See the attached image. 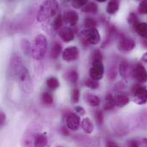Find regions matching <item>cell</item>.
Instances as JSON below:
<instances>
[{"instance_id":"obj_10","label":"cell","mask_w":147,"mask_h":147,"mask_svg":"<svg viewBox=\"0 0 147 147\" xmlns=\"http://www.w3.org/2000/svg\"><path fill=\"white\" fill-rule=\"evenodd\" d=\"M117 46H118L119 51L121 52H130L135 48L136 43L134 39L132 38L122 36L119 39Z\"/></svg>"},{"instance_id":"obj_2","label":"cell","mask_w":147,"mask_h":147,"mask_svg":"<svg viewBox=\"0 0 147 147\" xmlns=\"http://www.w3.org/2000/svg\"><path fill=\"white\" fill-rule=\"evenodd\" d=\"M48 50V41L46 37L44 34H38L32 44L31 49V56L32 57L36 60L40 61L42 60Z\"/></svg>"},{"instance_id":"obj_43","label":"cell","mask_w":147,"mask_h":147,"mask_svg":"<svg viewBox=\"0 0 147 147\" xmlns=\"http://www.w3.org/2000/svg\"><path fill=\"white\" fill-rule=\"evenodd\" d=\"M141 145H142V147H147V138H145L142 140Z\"/></svg>"},{"instance_id":"obj_38","label":"cell","mask_w":147,"mask_h":147,"mask_svg":"<svg viewBox=\"0 0 147 147\" xmlns=\"http://www.w3.org/2000/svg\"><path fill=\"white\" fill-rule=\"evenodd\" d=\"M5 121H6V115L4 112L0 111V127L5 124Z\"/></svg>"},{"instance_id":"obj_39","label":"cell","mask_w":147,"mask_h":147,"mask_svg":"<svg viewBox=\"0 0 147 147\" xmlns=\"http://www.w3.org/2000/svg\"><path fill=\"white\" fill-rule=\"evenodd\" d=\"M127 147H140V144L137 140H130L127 143Z\"/></svg>"},{"instance_id":"obj_1","label":"cell","mask_w":147,"mask_h":147,"mask_svg":"<svg viewBox=\"0 0 147 147\" xmlns=\"http://www.w3.org/2000/svg\"><path fill=\"white\" fill-rule=\"evenodd\" d=\"M59 3L57 0H45L37 10L36 19L38 22H45L58 14Z\"/></svg>"},{"instance_id":"obj_42","label":"cell","mask_w":147,"mask_h":147,"mask_svg":"<svg viewBox=\"0 0 147 147\" xmlns=\"http://www.w3.org/2000/svg\"><path fill=\"white\" fill-rule=\"evenodd\" d=\"M141 61H142L143 63H147V52H146V53L142 56V57H141Z\"/></svg>"},{"instance_id":"obj_21","label":"cell","mask_w":147,"mask_h":147,"mask_svg":"<svg viewBox=\"0 0 147 147\" xmlns=\"http://www.w3.org/2000/svg\"><path fill=\"white\" fill-rule=\"evenodd\" d=\"M120 3H121L120 0H109L108 4L106 6V12L110 16L115 15L119 10Z\"/></svg>"},{"instance_id":"obj_45","label":"cell","mask_w":147,"mask_h":147,"mask_svg":"<svg viewBox=\"0 0 147 147\" xmlns=\"http://www.w3.org/2000/svg\"><path fill=\"white\" fill-rule=\"evenodd\" d=\"M96 2H98V3H105V2H106V1H108V0H95Z\"/></svg>"},{"instance_id":"obj_8","label":"cell","mask_w":147,"mask_h":147,"mask_svg":"<svg viewBox=\"0 0 147 147\" xmlns=\"http://www.w3.org/2000/svg\"><path fill=\"white\" fill-rule=\"evenodd\" d=\"M105 75V66L103 62H98L92 63V67L89 69V77L98 81L101 80Z\"/></svg>"},{"instance_id":"obj_26","label":"cell","mask_w":147,"mask_h":147,"mask_svg":"<svg viewBox=\"0 0 147 147\" xmlns=\"http://www.w3.org/2000/svg\"><path fill=\"white\" fill-rule=\"evenodd\" d=\"M21 49L23 51V53L27 56L31 55V49H32V44L30 41L27 38H22L20 42Z\"/></svg>"},{"instance_id":"obj_13","label":"cell","mask_w":147,"mask_h":147,"mask_svg":"<svg viewBox=\"0 0 147 147\" xmlns=\"http://www.w3.org/2000/svg\"><path fill=\"white\" fill-rule=\"evenodd\" d=\"M23 62L21 57L16 55L14 56L11 60H10V63H9V71L12 76L15 75V74L16 73L22 66H23Z\"/></svg>"},{"instance_id":"obj_34","label":"cell","mask_w":147,"mask_h":147,"mask_svg":"<svg viewBox=\"0 0 147 147\" xmlns=\"http://www.w3.org/2000/svg\"><path fill=\"white\" fill-rule=\"evenodd\" d=\"M127 22H128V23L131 25V26H133L134 28V26L135 25H137L140 22H139V18H138V16H136V14H134V13H130L129 14V16H128V17H127Z\"/></svg>"},{"instance_id":"obj_30","label":"cell","mask_w":147,"mask_h":147,"mask_svg":"<svg viewBox=\"0 0 147 147\" xmlns=\"http://www.w3.org/2000/svg\"><path fill=\"white\" fill-rule=\"evenodd\" d=\"M104 59V56L103 53L101 51V50L99 49H96L92 51V55H91V62L92 63H98V62H103Z\"/></svg>"},{"instance_id":"obj_27","label":"cell","mask_w":147,"mask_h":147,"mask_svg":"<svg viewBox=\"0 0 147 147\" xmlns=\"http://www.w3.org/2000/svg\"><path fill=\"white\" fill-rule=\"evenodd\" d=\"M115 107V99H114V96L112 94H107L105 97V105H104V108L106 110H113Z\"/></svg>"},{"instance_id":"obj_17","label":"cell","mask_w":147,"mask_h":147,"mask_svg":"<svg viewBox=\"0 0 147 147\" xmlns=\"http://www.w3.org/2000/svg\"><path fill=\"white\" fill-rule=\"evenodd\" d=\"M114 99H115V106L120 107V108L126 106L129 103V101H130L128 95L127 93H124V92L118 93L117 95H115L114 97Z\"/></svg>"},{"instance_id":"obj_16","label":"cell","mask_w":147,"mask_h":147,"mask_svg":"<svg viewBox=\"0 0 147 147\" xmlns=\"http://www.w3.org/2000/svg\"><path fill=\"white\" fill-rule=\"evenodd\" d=\"M63 53V45L59 42H55L51 48L50 52V57L51 60H57L59 58L60 56H62Z\"/></svg>"},{"instance_id":"obj_37","label":"cell","mask_w":147,"mask_h":147,"mask_svg":"<svg viewBox=\"0 0 147 147\" xmlns=\"http://www.w3.org/2000/svg\"><path fill=\"white\" fill-rule=\"evenodd\" d=\"M74 111L80 116H83V115H86V110L82 106H75L74 107Z\"/></svg>"},{"instance_id":"obj_47","label":"cell","mask_w":147,"mask_h":147,"mask_svg":"<svg viewBox=\"0 0 147 147\" xmlns=\"http://www.w3.org/2000/svg\"><path fill=\"white\" fill-rule=\"evenodd\" d=\"M57 147H63V146H57Z\"/></svg>"},{"instance_id":"obj_3","label":"cell","mask_w":147,"mask_h":147,"mask_svg":"<svg viewBox=\"0 0 147 147\" xmlns=\"http://www.w3.org/2000/svg\"><path fill=\"white\" fill-rule=\"evenodd\" d=\"M13 77L17 80L21 89L24 92L30 93L33 91V81L31 79V75L28 68L25 65H23L15 74Z\"/></svg>"},{"instance_id":"obj_15","label":"cell","mask_w":147,"mask_h":147,"mask_svg":"<svg viewBox=\"0 0 147 147\" xmlns=\"http://www.w3.org/2000/svg\"><path fill=\"white\" fill-rule=\"evenodd\" d=\"M80 127L86 134H91L94 130V125L92 121L89 117H85L80 121Z\"/></svg>"},{"instance_id":"obj_6","label":"cell","mask_w":147,"mask_h":147,"mask_svg":"<svg viewBox=\"0 0 147 147\" xmlns=\"http://www.w3.org/2000/svg\"><path fill=\"white\" fill-rule=\"evenodd\" d=\"M131 74L133 78L139 83V84H144L147 82V70L140 63H137L132 71Z\"/></svg>"},{"instance_id":"obj_9","label":"cell","mask_w":147,"mask_h":147,"mask_svg":"<svg viewBox=\"0 0 147 147\" xmlns=\"http://www.w3.org/2000/svg\"><path fill=\"white\" fill-rule=\"evenodd\" d=\"M63 23L70 28L75 27L78 22H79V14L74 10V9H67L63 12Z\"/></svg>"},{"instance_id":"obj_19","label":"cell","mask_w":147,"mask_h":147,"mask_svg":"<svg viewBox=\"0 0 147 147\" xmlns=\"http://www.w3.org/2000/svg\"><path fill=\"white\" fill-rule=\"evenodd\" d=\"M48 137L45 134H37L34 140V147H46Z\"/></svg>"},{"instance_id":"obj_7","label":"cell","mask_w":147,"mask_h":147,"mask_svg":"<svg viewBox=\"0 0 147 147\" xmlns=\"http://www.w3.org/2000/svg\"><path fill=\"white\" fill-rule=\"evenodd\" d=\"M80 54V49L77 46H69L63 51L62 59L66 63H73L79 59Z\"/></svg>"},{"instance_id":"obj_40","label":"cell","mask_w":147,"mask_h":147,"mask_svg":"<svg viewBox=\"0 0 147 147\" xmlns=\"http://www.w3.org/2000/svg\"><path fill=\"white\" fill-rule=\"evenodd\" d=\"M61 133L64 136H69V129L67 127V126H63L61 128Z\"/></svg>"},{"instance_id":"obj_20","label":"cell","mask_w":147,"mask_h":147,"mask_svg":"<svg viewBox=\"0 0 147 147\" xmlns=\"http://www.w3.org/2000/svg\"><path fill=\"white\" fill-rule=\"evenodd\" d=\"M81 11L85 14L95 15L98 11V6L95 2H88L83 8H81Z\"/></svg>"},{"instance_id":"obj_33","label":"cell","mask_w":147,"mask_h":147,"mask_svg":"<svg viewBox=\"0 0 147 147\" xmlns=\"http://www.w3.org/2000/svg\"><path fill=\"white\" fill-rule=\"evenodd\" d=\"M88 2L89 0H71V5L76 9H81Z\"/></svg>"},{"instance_id":"obj_44","label":"cell","mask_w":147,"mask_h":147,"mask_svg":"<svg viewBox=\"0 0 147 147\" xmlns=\"http://www.w3.org/2000/svg\"><path fill=\"white\" fill-rule=\"evenodd\" d=\"M141 44H142V45H143L146 49H147V38H144V39H142Z\"/></svg>"},{"instance_id":"obj_36","label":"cell","mask_w":147,"mask_h":147,"mask_svg":"<svg viewBox=\"0 0 147 147\" xmlns=\"http://www.w3.org/2000/svg\"><path fill=\"white\" fill-rule=\"evenodd\" d=\"M95 121L98 125H102L104 123V114L102 110H97L95 112Z\"/></svg>"},{"instance_id":"obj_41","label":"cell","mask_w":147,"mask_h":147,"mask_svg":"<svg viewBox=\"0 0 147 147\" xmlns=\"http://www.w3.org/2000/svg\"><path fill=\"white\" fill-rule=\"evenodd\" d=\"M106 147H120L115 141H112V140H110L107 142L106 144Z\"/></svg>"},{"instance_id":"obj_24","label":"cell","mask_w":147,"mask_h":147,"mask_svg":"<svg viewBox=\"0 0 147 147\" xmlns=\"http://www.w3.org/2000/svg\"><path fill=\"white\" fill-rule=\"evenodd\" d=\"M134 29L138 35L143 38H147V22H140L137 25L134 26Z\"/></svg>"},{"instance_id":"obj_4","label":"cell","mask_w":147,"mask_h":147,"mask_svg":"<svg viewBox=\"0 0 147 147\" xmlns=\"http://www.w3.org/2000/svg\"><path fill=\"white\" fill-rule=\"evenodd\" d=\"M80 41L84 46L97 45L101 41V36L97 28H84L80 32Z\"/></svg>"},{"instance_id":"obj_18","label":"cell","mask_w":147,"mask_h":147,"mask_svg":"<svg viewBox=\"0 0 147 147\" xmlns=\"http://www.w3.org/2000/svg\"><path fill=\"white\" fill-rule=\"evenodd\" d=\"M85 100H86V103L92 107V108H96V107H98L101 104V100L100 98L95 95V94H92V93H90V92H87L85 96Z\"/></svg>"},{"instance_id":"obj_28","label":"cell","mask_w":147,"mask_h":147,"mask_svg":"<svg viewBox=\"0 0 147 147\" xmlns=\"http://www.w3.org/2000/svg\"><path fill=\"white\" fill-rule=\"evenodd\" d=\"M84 85L86 87L91 90H97L99 87V82L96 80H93L92 78H87L84 81Z\"/></svg>"},{"instance_id":"obj_48","label":"cell","mask_w":147,"mask_h":147,"mask_svg":"<svg viewBox=\"0 0 147 147\" xmlns=\"http://www.w3.org/2000/svg\"><path fill=\"white\" fill-rule=\"evenodd\" d=\"M140 1H143V0H140Z\"/></svg>"},{"instance_id":"obj_14","label":"cell","mask_w":147,"mask_h":147,"mask_svg":"<svg viewBox=\"0 0 147 147\" xmlns=\"http://www.w3.org/2000/svg\"><path fill=\"white\" fill-rule=\"evenodd\" d=\"M64 79L69 83L75 86L79 82L80 75H79V73H78V71L76 69H69V70H67L65 72V74H64Z\"/></svg>"},{"instance_id":"obj_25","label":"cell","mask_w":147,"mask_h":147,"mask_svg":"<svg viewBox=\"0 0 147 147\" xmlns=\"http://www.w3.org/2000/svg\"><path fill=\"white\" fill-rule=\"evenodd\" d=\"M63 16L61 15V14H57L56 16H55V18L53 19V22H52V28L55 30V31H59L62 28H63Z\"/></svg>"},{"instance_id":"obj_5","label":"cell","mask_w":147,"mask_h":147,"mask_svg":"<svg viewBox=\"0 0 147 147\" xmlns=\"http://www.w3.org/2000/svg\"><path fill=\"white\" fill-rule=\"evenodd\" d=\"M134 101L139 105H143L147 103V88L140 84L134 85L132 88Z\"/></svg>"},{"instance_id":"obj_23","label":"cell","mask_w":147,"mask_h":147,"mask_svg":"<svg viewBox=\"0 0 147 147\" xmlns=\"http://www.w3.org/2000/svg\"><path fill=\"white\" fill-rule=\"evenodd\" d=\"M46 86L52 91H55L57 89H58L60 87V81L56 77V76H51L46 80Z\"/></svg>"},{"instance_id":"obj_46","label":"cell","mask_w":147,"mask_h":147,"mask_svg":"<svg viewBox=\"0 0 147 147\" xmlns=\"http://www.w3.org/2000/svg\"><path fill=\"white\" fill-rule=\"evenodd\" d=\"M63 1H65V2H71V0H63Z\"/></svg>"},{"instance_id":"obj_12","label":"cell","mask_w":147,"mask_h":147,"mask_svg":"<svg viewBox=\"0 0 147 147\" xmlns=\"http://www.w3.org/2000/svg\"><path fill=\"white\" fill-rule=\"evenodd\" d=\"M58 36L64 43H70L74 39L75 34L72 28L65 26L58 31Z\"/></svg>"},{"instance_id":"obj_32","label":"cell","mask_w":147,"mask_h":147,"mask_svg":"<svg viewBox=\"0 0 147 147\" xmlns=\"http://www.w3.org/2000/svg\"><path fill=\"white\" fill-rule=\"evenodd\" d=\"M70 98L73 104H77L80 102V90L78 87H74L71 90V93H70Z\"/></svg>"},{"instance_id":"obj_29","label":"cell","mask_w":147,"mask_h":147,"mask_svg":"<svg viewBox=\"0 0 147 147\" xmlns=\"http://www.w3.org/2000/svg\"><path fill=\"white\" fill-rule=\"evenodd\" d=\"M84 27L85 28H97L98 22L95 18L91 16H86L84 20Z\"/></svg>"},{"instance_id":"obj_35","label":"cell","mask_w":147,"mask_h":147,"mask_svg":"<svg viewBox=\"0 0 147 147\" xmlns=\"http://www.w3.org/2000/svg\"><path fill=\"white\" fill-rule=\"evenodd\" d=\"M138 11L140 14L147 15V0L140 1L139 7H138Z\"/></svg>"},{"instance_id":"obj_11","label":"cell","mask_w":147,"mask_h":147,"mask_svg":"<svg viewBox=\"0 0 147 147\" xmlns=\"http://www.w3.org/2000/svg\"><path fill=\"white\" fill-rule=\"evenodd\" d=\"M66 126L71 131H77L80 127V116L76 113L69 112L65 118Z\"/></svg>"},{"instance_id":"obj_22","label":"cell","mask_w":147,"mask_h":147,"mask_svg":"<svg viewBox=\"0 0 147 147\" xmlns=\"http://www.w3.org/2000/svg\"><path fill=\"white\" fill-rule=\"evenodd\" d=\"M129 72H130V67H129L128 62L126 60H122L119 64V73L121 74V76L124 80H127Z\"/></svg>"},{"instance_id":"obj_31","label":"cell","mask_w":147,"mask_h":147,"mask_svg":"<svg viewBox=\"0 0 147 147\" xmlns=\"http://www.w3.org/2000/svg\"><path fill=\"white\" fill-rule=\"evenodd\" d=\"M41 100L42 103L45 105H51L54 103L53 96L49 92H44L41 95Z\"/></svg>"}]
</instances>
